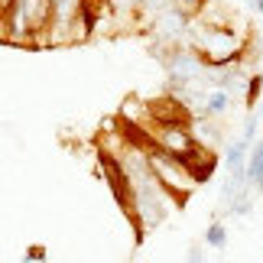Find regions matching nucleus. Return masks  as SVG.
Instances as JSON below:
<instances>
[{"instance_id": "f257e3e1", "label": "nucleus", "mask_w": 263, "mask_h": 263, "mask_svg": "<svg viewBox=\"0 0 263 263\" xmlns=\"http://www.w3.org/2000/svg\"><path fill=\"white\" fill-rule=\"evenodd\" d=\"M146 159H149L153 176L159 179V185H163V192L169 195V201H176V208H182V205L189 201V195H192L198 185H195V182H192V176L185 173V166L179 163V156H173V153H166V149L153 146V149L146 153Z\"/></svg>"}, {"instance_id": "f03ea898", "label": "nucleus", "mask_w": 263, "mask_h": 263, "mask_svg": "<svg viewBox=\"0 0 263 263\" xmlns=\"http://www.w3.org/2000/svg\"><path fill=\"white\" fill-rule=\"evenodd\" d=\"M224 169L231 179H247V143L244 140H234L224 149Z\"/></svg>"}, {"instance_id": "7ed1b4c3", "label": "nucleus", "mask_w": 263, "mask_h": 263, "mask_svg": "<svg viewBox=\"0 0 263 263\" xmlns=\"http://www.w3.org/2000/svg\"><path fill=\"white\" fill-rule=\"evenodd\" d=\"M231 98L224 88H208V95H205V101H201V110L195 117H224L228 110H231Z\"/></svg>"}, {"instance_id": "20e7f679", "label": "nucleus", "mask_w": 263, "mask_h": 263, "mask_svg": "<svg viewBox=\"0 0 263 263\" xmlns=\"http://www.w3.org/2000/svg\"><path fill=\"white\" fill-rule=\"evenodd\" d=\"M205 244H208V247H215V250H224V247H228V228L221 224L218 218L211 221L208 231H205Z\"/></svg>"}, {"instance_id": "39448f33", "label": "nucleus", "mask_w": 263, "mask_h": 263, "mask_svg": "<svg viewBox=\"0 0 263 263\" xmlns=\"http://www.w3.org/2000/svg\"><path fill=\"white\" fill-rule=\"evenodd\" d=\"M260 91H263V72H254V75L247 78V85H244V104H247V110L257 107Z\"/></svg>"}, {"instance_id": "423d86ee", "label": "nucleus", "mask_w": 263, "mask_h": 263, "mask_svg": "<svg viewBox=\"0 0 263 263\" xmlns=\"http://www.w3.org/2000/svg\"><path fill=\"white\" fill-rule=\"evenodd\" d=\"M257 130H260V117H257V114H250V120L244 124V143H247V146L257 140Z\"/></svg>"}, {"instance_id": "0eeeda50", "label": "nucleus", "mask_w": 263, "mask_h": 263, "mask_svg": "<svg viewBox=\"0 0 263 263\" xmlns=\"http://www.w3.org/2000/svg\"><path fill=\"white\" fill-rule=\"evenodd\" d=\"M26 260H46V250L43 247H29L26 250Z\"/></svg>"}, {"instance_id": "6e6552de", "label": "nucleus", "mask_w": 263, "mask_h": 263, "mask_svg": "<svg viewBox=\"0 0 263 263\" xmlns=\"http://www.w3.org/2000/svg\"><path fill=\"white\" fill-rule=\"evenodd\" d=\"M247 4L254 7V13H257V16H263V0H247Z\"/></svg>"}, {"instance_id": "1a4fd4ad", "label": "nucleus", "mask_w": 263, "mask_h": 263, "mask_svg": "<svg viewBox=\"0 0 263 263\" xmlns=\"http://www.w3.org/2000/svg\"><path fill=\"white\" fill-rule=\"evenodd\" d=\"M189 260H198V263H201V260H205V254H201L198 247H192V254H189Z\"/></svg>"}]
</instances>
